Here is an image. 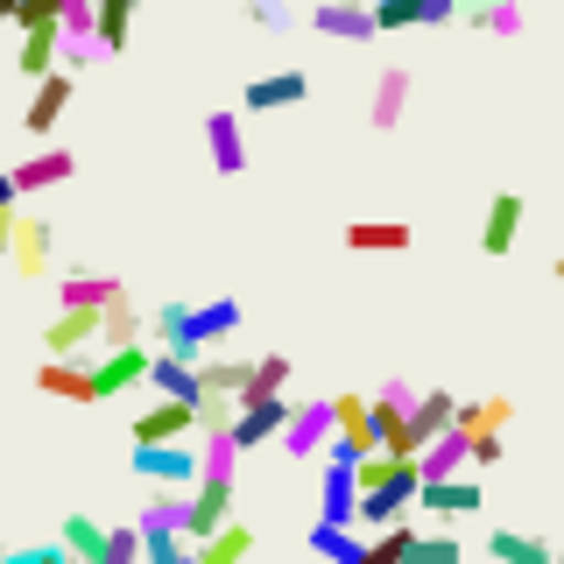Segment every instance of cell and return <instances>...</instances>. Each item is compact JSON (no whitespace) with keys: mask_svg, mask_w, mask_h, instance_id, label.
I'll use <instances>...</instances> for the list:
<instances>
[{"mask_svg":"<svg viewBox=\"0 0 564 564\" xmlns=\"http://www.w3.org/2000/svg\"><path fill=\"white\" fill-rule=\"evenodd\" d=\"M234 332H240L234 296H212V304H163L155 311V339H163V352H176V360H198L205 346L234 339Z\"/></svg>","mask_w":564,"mask_h":564,"instance_id":"1","label":"cell"},{"mask_svg":"<svg viewBox=\"0 0 564 564\" xmlns=\"http://www.w3.org/2000/svg\"><path fill=\"white\" fill-rule=\"evenodd\" d=\"M141 381H149V346L141 339H120V346L93 352V402H113V395H128Z\"/></svg>","mask_w":564,"mask_h":564,"instance_id":"2","label":"cell"},{"mask_svg":"<svg viewBox=\"0 0 564 564\" xmlns=\"http://www.w3.org/2000/svg\"><path fill=\"white\" fill-rule=\"evenodd\" d=\"M128 466L149 487H198V452H191L184 437H170V445H134Z\"/></svg>","mask_w":564,"mask_h":564,"instance_id":"3","label":"cell"},{"mask_svg":"<svg viewBox=\"0 0 564 564\" xmlns=\"http://www.w3.org/2000/svg\"><path fill=\"white\" fill-rule=\"evenodd\" d=\"M416 508L452 529L458 516H480L487 494H480V480H466V473H445V480H416Z\"/></svg>","mask_w":564,"mask_h":564,"instance_id":"4","label":"cell"},{"mask_svg":"<svg viewBox=\"0 0 564 564\" xmlns=\"http://www.w3.org/2000/svg\"><path fill=\"white\" fill-rule=\"evenodd\" d=\"M275 445L290 452V458H317L332 445V395H317V402H290V423L275 431Z\"/></svg>","mask_w":564,"mask_h":564,"instance_id":"5","label":"cell"},{"mask_svg":"<svg viewBox=\"0 0 564 564\" xmlns=\"http://www.w3.org/2000/svg\"><path fill=\"white\" fill-rule=\"evenodd\" d=\"M375 14V35H395V29H445L458 22V0H367Z\"/></svg>","mask_w":564,"mask_h":564,"instance_id":"6","label":"cell"},{"mask_svg":"<svg viewBox=\"0 0 564 564\" xmlns=\"http://www.w3.org/2000/svg\"><path fill=\"white\" fill-rule=\"evenodd\" d=\"M50 247H57V226L50 219H35V212L14 205V240H8V269H22L29 282L50 269Z\"/></svg>","mask_w":564,"mask_h":564,"instance_id":"7","label":"cell"},{"mask_svg":"<svg viewBox=\"0 0 564 564\" xmlns=\"http://www.w3.org/2000/svg\"><path fill=\"white\" fill-rule=\"evenodd\" d=\"M191 431H198V402H176V395H155L134 416V445H170V437H191Z\"/></svg>","mask_w":564,"mask_h":564,"instance_id":"8","label":"cell"},{"mask_svg":"<svg viewBox=\"0 0 564 564\" xmlns=\"http://www.w3.org/2000/svg\"><path fill=\"white\" fill-rule=\"evenodd\" d=\"M219 522H234V480H198L184 508V543H205Z\"/></svg>","mask_w":564,"mask_h":564,"instance_id":"9","label":"cell"},{"mask_svg":"<svg viewBox=\"0 0 564 564\" xmlns=\"http://www.w3.org/2000/svg\"><path fill=\"white\" fill-rule=\"evenodd\" d=\"M35 388L57 402H93V360L85 352H50L43 367H35Z\"/></svg>","mask_w":564,"mask_h":564,"instance_id":"10","label":"cell"},{"mask_svg":"<svg viewBox=\"0 0 564 564\" xmlns=\"http://www.w3.org/2000/svg\"><path fill=\"white\" fill-rule=\"evenodd\" d=\"M78 176V155L70 149H35L22 170H8V184H14V198H35V191H57Z\"/></svg>","mask_w":564,"mask_h":564,"instance_id":"11","label":"cell"},{"mask_svg":"<svg viewBox=\"0 0 564 564\" xmlns=\"http://www.w3.org/2000/svg\"><path fill=\"white\" fill-rule=\"evenodd\" d=\"M282 423H290V395H261V402H240L234 410V431L226 437H234L240 452H254V445H269Z\"/></svg>","mask_w":564,"mask_h":564,"instance_id":"12","label":"cell"},{"mask_svg":"<svg viewBox=\"0 0 564 564\" xmlns=\"http://www.w3.org/2000/svg\"><path fill=\"white\" fill-rule=\"evenodd\" d=\"M43 346L50 352H85V360H93V346H99V304H64L57 317H50Z\"/></svg>","mask_w":564,"mask_h":564,"instance_id":"13","label":"cell"},{"mask_svg":"<svg viewBox=\"0 0 564 564\" xmlns=\"http://www.w3.org/2000/svg\"><path fill=\"white\" fill-rule=\"evenodd\" d=\"M452 410H458V402H452V388H416L410 416H402V445H410V452H416V445H431V437L452 423Z\"/></svg>","mask_w":564,"mask_h":564,"instance_id":"14","label":"cell"},{"mask_svg":"<svg viewBox=\"0 0 564 564\" xmlns=\"http://www.w3.org/2000/svg\"><path fill=\"white\" fill-rule=\"evenodd\" d=\"M304 99H311V78H304V70H269V78H254L240 93L247 113H282V106H304Z\"/></svg>","mask_w":564,"mask_h":564,"instance_id":"15","label":"cell"},{"mask_svg":"<svg viewBox=\"0 0 564 564\" xmlns=\"http://www.w3.org/2000/svg\"><path fill=\"white\" fill-rule=\"evenodd\" d=\"M64 106H70V70L57 64V70H43V78H35V99H29V113H22V128L43 141L50 128H57L64 120Z\"/></svg>","mask_w":564,"mask_h":564,"instance_id":"16","label":"cell"},{"mask_svg":"<svg viewBox=\"0 0 564 564\" xmlns=\"http://www.w3.org/2000/svg\"><path fill=\"white\" fill-rule=\"evenodd\" d=\"M311 29L317 35H339V43H375V14H367L360 0H317Z\"/></svg>","mask_w":564,"mask_h":564,"instance_id":"17","label":"cell"},{"mask_svg":"<svg viewBox=\"0 0 564 564\" xmlns=\"http://www.w3.org/2000/svg\"><path fill=\"white\" fill-rule=\"evenodd\" d=\"M205 155L219 176H240L247 170V134H240V113H205Z\"/></svg>","mask_w":564,"mask_h":564,"instance_id":"18","label":"cell"},{"mask_svg":"<svg viewBox=\"0 0 564 564\" xmlns=\"http://www.w3.org/2000/svg\"><path fill=\"white\" fill-rule=\"evenodd\" d=\"M516 234H522V198H516V191H494V198H487V226H480V254L501 261L508 247H516Z\"/></svg>","mask_w":564,"mask_h":564,"instance_id":"19","label":"cell"},{"mask_svg":"<svg viewBox=\"0 0 564 564\" xmlns=\"http://www.w3.org/2000/svg\"><path fill=\"white\" fill-rule=\"evenodd\" d=\"M352 501H360L352 466H346V458H325V480H317V522H352Z\"/></svg>","mask_w":564,"mask_h":564,"instance_id":"20","label":"cell"},{"mask_svg":"<svg viewBox=\"0 0 564 564\" xmlns=\"http://www.w3.org/2000/svg\"><path fill=\"white\" fill-rule=\"evenodd\" d=\"M141 388L176 395V402H198V360H176V352L155 346V352H149V381H141Z\"/></svg>","mask_w":564,"mask_h":564,"instance_id":"21","label":"cell"},{"mask_svg":"<svg viewBox=\"0 0 564 564\" xmlns=\"http://www.w3.org/2000/svg\"><path fill=\"white\" fill-rule=\"evenodd\" d=\"M402 106H410V70H402V64H388L381 78H375V99H367V128L388 134V128L402 120Z\"/></svg>","mask_w":564,"mask_h":564,"instance_id":"22","label":"cell"},{"mask_svg":"<svg viewBox=\"0 0 564 564\" xmlns=\"http://www.w3.org/2000/svg\"><path fill=\"white\" fill-rule=\"evenodd\" d=\"M184 508H191V487H155L149 508L134 516L141 536H184Z\"/></svg>","mask_w":564,"mask_h":564,"instance_id":"23","label":"cell"},{"mask_svg":"<svg viewBox=\"0 0 564 564\" xmlns=\"http://www.w3.org/2000/svg\"><path fill=\"white\" fill-rule=\"evenodd\" d=\"M14 70L35 85L43 70H57V14H43V22L22 29V50H14Z\"/></svg>","mask_w":564,"mask_h":564,"instance_id":"24","label":"cell"},{"mask_svg":"<svg viewBox=\"0 0 564 564\" xmlns=\"http://www.w3.org/2000/svg\"><path fill=\"white\" fill-rule=\"evenodd\" d=\"M458 466H466V431H458V423H445L431 445H416V480H445Z\"/></svg>","mask_w":564,"mask_h":564,"instance_id":"25","label":"cell"},{"mask_svg":"<svg viewBox=\"0 0 564 564\" xmlns=\"http://www.w3.org/2000/svg\"><path fill=\"white\" fill-rule=\"evenodd\" d=\"M487 557L494 564H557V551L529 529H487Z\"/></svg>","mask_w":564,"mask_h":564,"instance_id":"26","label":"cell"},{"mask_svg":"<svg viewBox=\"0 0 564 564\" xmlns=\"http://www.w3.org/2000/svg\"><path fill=\"white\" fill-rule=\"evenodd\" d=\"M134 8H141V0H93V35H99L106 57H120V50H128V35H134Z\"/></svg>","mask_w":564,"mask_h":564,"instance_id":"27","label":"cell"},{"mask_svg":"<svg viewBox=\"0 0 564 564\" xmlns=\"http://www.w3.org/2000/svg\"><path fill=\"white\" fill-rule=\"evenodd\" d=\"M367 551V536L352 522H311V557H325V564H360Z\"/></svg>","mask_w":564,"mask_h":564,"instance_id":"28","label":"cell"},{"mask_svg":"<svg viewBox=\"0 0 564 564\" xmlns=\"http://www.w3.org/2000/svg\"><path fill=\"white\" fill-rule=\"evenodd\" d=\"M57 543H64V557H70V564H99V551H106V522L78 508V516H64Z\"/></svg>","mask_w":564,"mask_h":564,"instance_id":"29","label":"cell"},{"mask_svg":"<svg viewBox=\"0 0 564 564\" xmlns=\"http://www.w3.org/2000/svg\"><path fill=\"white\" fill-rule=\"evenodd\" d=\"M458 22L487 35H522V0H458Z\"/></svg>","mask_w":564,"mask_h":564,"instance_id":"30","label":"cell"},{"mask_svg":"<svg viewBox=\"0 0 564 564\" xmlns=\"http://www.w3.org/2000/svg\"><path fill=\"white\" fill-rule=\"evenodd\" d=\"M191 551H198V564H240L247 551H254V529H247V522H219L205 543H191Z\"/></svg>","mask_w":564,"mask_h":564,"instance_id":"31","label":"cell"},{"mask_svg":"<svg viewBox=\"0 0 564 564\" xmlns=\"http://www.w3.org/2000/svg\"><path fill=\"white\" fill-rule=\"evenodd\" d=\"M290 388V360L282 352H261V360H247V381H240V402H261V395H282Z\"/></svg>","mask_w":564,"mask_h":564,"instance_id":"32","label":"cell"},{"mask_svg":"<svg viewBox=\"0 0 564 564\" xmlns=\"http://www.w3.org/2000/svg\"><path fill=\"white\" fill-rule=\"evenodd\" d=\"M508 416H516V402H508V395H480V402H458V410H452V423H458V431H508Z\"/></svg>","mask_w":564,"mask_h":564,"instance_id":"33","label":"cell"},{"mask_svg":"<svg viewBox=\"0 0 564 564\" xmlns=\"http://www.w3.org/2000/svg\"><path fill=\"white\" fill-rule=\"evenodd\" d=\"M120 339H141V311H134L128 290L99 304V346H120Z\"/></svg>","mask_w":564,"mask_h":564,"instance_id":"34","label":"cell"},{"mask_svg":"<svg viewBox=\"0 0 564 564\" xmlns=\"http://www.w3.org/2000/svg\"><path fill=\"white\" fill-rule=\"evenodd\" d=\"M360 564H410V516L388 522V529H367V551Z\"/></svg>","mask_w":564,"mask_h":564,"instance_id":"35","label":"cell"},{"mask_svg":"<svg viewBox=\"0 0 564 564\" xmlns=\"http://www.w3.org/2000/svg\"><path fill=\"white\" fill-rule=\"evenodd\" d=\"M120 290H128L120 275H99V269H70L57 296H64V304H106V296H120Z\"/></svg>","mask_w":564,"mask_h":564,"instance_id":"36","label":"cell"},{"mask_svg":"<svg viewBox=\"0 0 564 564\" xmlns=\"http://www.w3.org/2000/svg\"><path fill=\"white\" fill-rule=\"evenodd\" d=\"M410 240H416L410 226H346V247H352V254H402Z\"/></svg>","mask_w":564,"mask_h":564,"instance_id":"37","label":"cell"},{"mask_svg":"<svg viewBox=\"0 0 564 564\" xmlns=\"http://www.w3.org/2000/svg\"><path fill=\"white\" fill-rule=\"evenodd\" d=\"M410 564H466L452 529H410Z\"/></svg>","mask_w":564,"mask_h":564,"instance_id":"38","label":"cell"},{"mask_svg":"<svg viewBox=\"0 0 564 564\" xmlns=\"http://www.w3.org/2000/svg\"><path fill=\"white\" fill-rule=\"evenodd\" d=\"M234 466H240V445L226 431H205V445H198V480H234Z\"/></svg>","mask_w":564,"mask_h":564,"instance_id":"39","label":"cell"},{"mask_svg":"<svg viewBox=\"0 0 564 564\" xmlns=\"http://www.w3.org/2000/svg\"><path fill=\"white\" fill-rule=\"evenodd\" d=\"M247 381V360H205L198 352V388H219V395H240Z\"/></svg>","mask_w":564,"mask_h":564,"instance_id":"40","label":"cell"},{"mask_svg":"<svg viewBox=\"0 0 564 564\" xmlns=\"http://www.w3.org/2000/svg\"><path fill=\"white\" fill-rule=\"evenodd\" d=\"M240 395H219V388H198V431H234Z\"/></svg>","mask_w":564,"mask_h":564,"instance_id":"41","label":"cell"},{"mask_svg":"<svg viewBox=\"0 0 564 564\" xmlns=\"http://www.w3.org/2000/svg\"><path fill=\"white\" fill-rule=\"evenodd\" d=\"M99 564H141V529H134V522H113V529H106Z\"/></svg>","mask_w":564,"mask_h":564,"instance_id":"42","label":"cell"},{"mask_svg":"<svg viewBox=\"0 0 564 564\" xmlns=\"http://www.w3.org/2000/svg\"><path fill=\"white\" fill-rule=\"evenodd\" d=\"M501 458H508V437H501V431H473V437H466V466L494 473V466H501Z\"/></svg>","mask_w":564,"mask_h":564,"instance_id":"43","label":"cell"},{"mask_svg":"<svg viewBox=\"0 0 564 564\" xmlns=\"http://www.w3.org/2000/svg\"><path fill=\"white\" fill-rule=\"evenodd\" d=\"M141 564H198L184 536H141Z\"/></svg>","mask_w":564,"mask_h":564,"instance_id":"44","label":"cell"},{"mask_svg":"<svg viewBox=\"0 0 564 564\" xmlns=\"http://www.w3.org/2000/svg\"><path fill=\"white\" fill-rule=\"evenodd\" d=\"M247 22L254 29H290V8H282V0H247Z\"/></svg>","mask_w":564,"mask_h":564,"instance_id":"45","label":"cell"},{"mask_svg":"<svg viewBox=\"0 0 564 564\" xmlns=\"http://www.w3.org/2000/svg\"><path fill=\"white\" fill-rule=\"evenodd\" d=\"M0 564H70V557H64V543H35V551H8Z\"/></svg>","mask_w":564,"mask_h":564,"instance_id":"46","label":"cell"},{"mask_svg":"<svg viewBox=\"0 0 564 564\" xmlns=\"http://www.w3.org/2000/svg\"><path fill=\"white\" fill-rule=\"evenodd\" d=\"M22 205V198H14ZM14 205H0V261H8V240H14Z\"/></svg>","mask_w":564,"mask_h":564,"instance_id":"47","label":"cell"},{"mask_svg":"<svg viewBox=\"0 0 564 564\" xmlns=\"http://www.w3.org/2000/svg\"><path fill=\"white\" fill-rule=\"evenodd\" d=\"M0 205H14V184H8V170H0Z\"/></svg>","mask_w":564,"mask_h":564,"instance_id":"48","label":"cell"},{"mask_svg":"<svg viewBox=\"0 0 564 564\" xmlns=\"http://www.w3.org/2000/svg\"><path fill=\"white\" fill-rule=\"evenodd\" d=\"M0 557H8V529H0Z\"/></svg>","mask_w":564,"mask_h":564,"instance_id":"49","label":"cell"},{"mask_svg":"<svg viewBox=\"0 0 564 564\" xmlns=\"http://www.w3.org/2000/svg\"><path fill=\"white\" fill-rule=\"evenodd\" d=\"M557 282H564V254H557Z\"/></svg>","mask_w":564,"mask_h":564,"instance_id":"50","label":"cell"},{"mask_svg":"<svg viewBox=\"0 0 564 564\" xmlns=\"http://www.w3.org/2000/svg\"><path fill=\"white\" fill-rule=\"evenodd\" d=\"M317 564H325V557H317Z\"/></svg>","mask_w":564,"mask_h":564,"instance_id":"51","label":"cell"},{"mask_svg":"<svg viewBox=\"0 0 564 564\" xmlns=\"http://www.w3.org/2000/svg\"><path fill=\"white\" fill-rule=\"evenodd\" d=\"M557 564H564V557H557Z\"/></svg>","mask_w":564,"mask_h":564,"instance_id":"52","label":"cell"}]
</instances>
